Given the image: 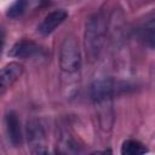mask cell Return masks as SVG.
<instances>
[{
  "mask_svg": "<svg viewBox=\"0 0 155 155\" xmlns=\"http://www.w3.org/2000/svg\"><path fill=\"white\" fill-rule=\"evenodd\" d=\"M68 13L64 10H56L51 13H48L45 19L42 21V23L39 27V31L44 35L51 34L61 23L64 22V19L67 18Z\"/></svg>",
  "mask_w": 155,
  "mask_h": 155,
  "instance_id": "7",
  "label": "cell"
},
{
  "mask_svg": "<svg viewBox=\"0 0 155 155\" xmlns=\"http://www.w3.org/2000/svg\"><path fill=\"white\" fill-rule=\"evenodd\" d=\"M154 29H155L154 19L151 18L149 19L148 23H145V30H144V39L151 48L154 47Z\"/></svg>",
  "mask_w": 155,
  "mask_h": 155,
  "instance_id": "11",
  "label": "cell"
},
{
  "mask_svg": "<svg viewBox=\"0 0 155 155\" xmlns=\"http://www.w3.org/2000/svg\"><path fill=\"white\" fill-rule=\"evenodd\" d=\"M28 6V0H16L6 11V16L8 18H18L22 16Z\"/></svg>",
  "mask_w": 155,
  "mask_h": 155,
  "instance_id": "10",
  "label": "cell"
},
{
  "mask_svg": "<svg viewBox=\"0 0 155 155\" xmlns=\"http://www.w3.org/2000/svg\"><path fill=\"white\" fill-rule=\"evenodd\" d=\"M91 97L99 114L101 125L110 127L113 122V85L109 80L94 81L91 86Z\"/></svg>",
  "mask_w": 155,
  "mask_h": 155,
  "instance_id": "1",
  "label": "cell"
},
{
  "mask_svg": "<svg viewBox=\"0 0 155 155\" xmlns=\"http://www.w3.org/2000/svg\"><path fill=\"white\" fill-rule=\"evenodd\" d=\"M105 34L104 19L101 15L91 17L86 25V50L91 58H96L102 48Z\"/></svg>",
  "mask_w": 155,
  "mask_h": 155,
  "instance_id": "2",
  "label": "cell"
},
{
  "mask_svg": "<svg viewBox=\"0 0 155 155\" xmlns=\"http://www.w3.org/2000/svg\"><path fill=\"white\" fill-rule=\"evenodd\" d=\"M39 51H40V47L34 41L19 40L8 51V56L15 57V58H29V57H33L34 54H36Z\"/></svg>",
  "mask_w": 155,
  "mask_h": 155,
  "instance_id": "6",
  "label": "cell"
},
{
  "mask_svg": "<svg viewBox=\"0 0 155 155\" xmlns=\"http://www.w3.org/2000/svg\"><path fill=\"white\" fill-rule=\"evenodd\" d=\"M145 153H147L145 147L137 140H131V139L126 140V142H124V144L121 147L122 155H142Z\"/></svg>",
  "mask_w": 155,
  "mask_h": 155,
  "instance_id": "9",
  "label": "cell"
},
{
  "mask_svg": "<svg viewBox=\"0 0 155 155\" xmlns=\"http://www.w3.org/2000/svg\"><path fill=\"white\" fill-rule=\"evenodd\" d=\"M6 128L11 143L16 147L22 143V130H21V122L15 111H10L6 115Z\"/></svg>",
  "mask_w": 155,
  "mask_h": 155,
  "instance_id": "8",
  "label": "cell"
},
{
  "mask_svg": "<svg viewBox=\"0 0 155 155\" xmlns=\"http://www.w3.org/2000/svg\"><path fill=\"white\" fill-rule=\"evenodd\" d=\"M27 132H28V142L30 144L31 153L34 154H41L47 153V150L44 148V140H45V133L41 127V125L36 121H29L27 125Z\"/></svg>",
  "mask_w": 155,
  "mask_h": 155,
  "instance_id": "5",
  "label": "cell"
},
{
  "mask_svg": "<svg viewBox=\"0 0 155 155\" xmlns=\"http://www.w3.org/2000/svg\"><path fill=\"white\" fill-rule=\"evenodd\" d=\"M59 65L62 71L68 75H74L80 69L81 65L80 48L76 40L73 36L67 38L61 47Z\"/></svg>",
  "mask_w": 155,
  "mask_h": 155,
  "instance_id": "3",
  "label": "cell"
},
{
  "mask_svg": "<svg viewBox=\"0 0 155 155\" xmlns=\"http://www.w3.org/2000/svg\"><path fill=\"white\" fill-rule=\"evenodd\" d=\"M23 67L16 62H12L0 69V94L5 93L22 75Z\"/></svg>",
  "mask_w": 155,
  "mask_h": 155,
  "instance_id": "4",
  "label": "cell"
},
{
  "mask_svg": "<svg viewBox=\"0 0 155 155\" xmlns=\"http://www.w3.org/2000/svg\"><path fill=\"white\" fill-rule=\"evenodd\" d=\"M4 38H5V34L0 29V53H1V50H2V46H4Z\"/></svg>",
  "mask_w": 155,
  "mask_h": 155,
  "instance_id": "12",
  "label": "cell"
}]
</instances>
